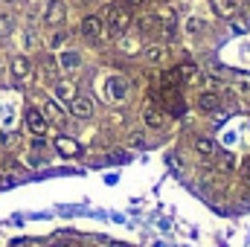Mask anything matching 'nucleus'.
<instances>
[{
  "mask_svg": "<svg viewBox=\"0 0 250 247\" xmlns=\"http://www.w3.org/2000/svg\"><path fill=\"white\" fill-rule=\"evenodd\" d=\"M108 35L111 38H123L131 26V9L128 6H108Z\"/></svg>",
  "mask_w": 250,
  "mask_h": 247,
  "instance_id": "obj_1",
  "label": "nucleus"
},
{
  "mask_svg": "<svg viewBox=\"0 0 250 247\" xmlns=\"http://www.w3.org/2000/svg\"><path fill=\"white\" fill-rule=\"evenodd\" d=\"M26 128H29V134H35V137H44L47 131H50V123H47V117L38 111V108H26Z\"/></svg>",
  "mask_w": 250,
  "mask_h": 247,
  "instance_id": "obj_2",
  "label": "nucleus"
},
{
  "mask_svg": "<svg viewBox=\"0 0 250 247\" xmlns=\"http://www.w3.org/2000/svg\"><path fill=\"white\" fill-rule=\"evenodd\" d=\"M157 29L163 32V38L169 41V38H175V32H178V18H175V12L172 9H160L157 12Z\"/></svg>",
  "mask_w": 250,
  "mask_h": 247,
  "instance_id": "obj_3",
  "label": "nucleus"
},
{
  "mask_svg": "<svg viewBox=\"0 0 250 247\" xmlns=\"http://www.w3.org/2000/svg\"><path fill=\"white\" fill-rule=\"evenodd\" d=\"M64 18H67L64 0H50L47 9H44V23H47V26H59V23H64Z\"/></svg>",
  "mask_w": 250,
  "mask_h": 247,
  "instance_id": "obj_4",
  "label": "nucleus"
},
{
  "mask_svg": "<svg viewBox=\"0 0 250 247\" xmlns=\"http://www.w3.org/2000/svg\"><path fill=\"white\" fill-rule=\"evenodd\" d=\"M70 114H73V117H79V120H90V117H93V99H90V96H79V93H76V99L70 102Z\"/></svg>",
  "mask_w": 250,
  "mask_h": 247,
  "instance_id": "obj_5",
  "label": "nucleus"
},
{
  "mask_svg": "<svg viewBox=\"0 0 250 247\" xmlns=\"http://www.w3.org/2000/svg\"><path fill=\"white\" fill-rule=\"evenodd\" d=\"M105 90H108L111 102H123L125 96H128V82H125L123 76H111L108 84H105Z\"/></svg>",
  "mask_w": 250,
  "mask_h": 247,
  "instance_id": "obj_6",
  "label": "nucleus"
},
{
  "mask_svg": "<svg viewBox=\"0 0 250 247\" xmlns=\"http://www.w3.org/2000/svg\"><path fill=\"white\" fill-rule=\"evenodd\" d=\"M82 35H84L87 41H96V38L102 35V18H99V15L84 18V21H82Z\"/></svg>",
  "mask_w": 250,
  "mask_h": 247,
  "instance_id": "obj_7",
  "label": "nucleus"
},
{
  "mask_svg": "<svg viewBox=\"0 0 250 247\" xmlns=\"http://www.w3.org/2000/svg\"><path fill=\"white\" fill-rule=\"evenodd\" d=\"M198 108H201L204 114H215V111L221 108V96H218L215 90H204V93L198 96Z\"/></svg>",
  "mask_w": 250,
  "mask_h": 247,
  "instance_id": "obj_8",
  "label": "nucleus"
},
{
  "mask_svg": "<svg viewBox=\"0 0 250 247\" xmlns=\"http://www.w3.org/2000/svg\"><path fill=\"white\" fill-rule=\"evenodd\" d=\"M12 76H15L18 82L29 79V76H32V62H29L26 56H15V59H12Z\"/></svg>",
  "mask_w": 250,
  "mask_h": 247,
  "instance_id": "obj_9",
  "label": "nucleus"
},
{
  "mask_svg": "<svg viewBox=\"0 0 250 247\" xmlns=\"http://www.w3.org/2000/svg\"><path fill=\"white\" fill-rule=\"evenodd\" d=\"M56 151L62 157H79L82 154V145L76 140H70V137H56Z\"/></svg>",
  "mask_w": 250,
  "mask_h": 247,
  "instance_id": "obj_10",
  "label": "nucleus"
},
{
  "mask_svg": "<svg viewBox=\"0 0 250 247\" xmlns=\"http://www.w3.org/2000/svg\"><path fill=\"white\" fill-rule=\"evenodd\" d=\"M195 151H198L201 157H207V160H215L218 145H215V140H209V137H198V140H195Z\"/></svg>",
  "mask_w": 250,
  "mask_h": 247,
  "instance_id": "obj_11",
  "label": "nucleus"
},
{
  "mask_svg": "<svg viewBox=\"0 0 250 247\" xmlns=\"http://www.w3.org/2000/svg\"><path fill=\"white\" fill-rule=\"evenodd\" d=\"M212 9L221 18H236L239 15V0H212Z\"/></svg>",
  "mask_w": 250,
  "mask_h": 247,
  "instance_id": "obj_12",
  "label": "nucleus"
},
{
  "mask_svg": "<svg viewBox=\"0 0 250 247\" xmlns=\"http://www.w3.org/2000/svg\"><path fill=\"white\" fill-rule=\"evenodd\" d=\"M73 99H76V84L73 82H56V102L70 105Z\"/></svg>",
  "mask_w": 250,
  "mask_h": 247,
  "instance_id": "obj_13",
  "label": "nucleus"
},
{
  "mask_svg": "<svg viewBox=\"0 0 250 247\" xmlns=\"http://www.w3.org/2000/svg\"><path fill=\"white\" fill-rule=\"evenodd\" d=\"M166 56H169V53H166V47H163V44H148V47H146V53H143V59H146L148 64H163V62H166Z\"/></svg>",
  "mask_w": 250,
  "mask_h": 247,
  "instance_id": "obj_14",
  "label": "nucleus"
},
{
  "mask_svg": "<svg viewBox=\"0 0 250 247\" xmlns=\"http://www.w3.org/2000/svg\"><path fill=\"white\" fill-rule=\"evenodd\" d=\"M59 67H62V70H79V67H82V56H79L76 50H64L62 59H59Z\"/></svg>",
  "mask_w": 250,
  "mask_h": 247,
  "instance_id": "obj_15",
  "label": "nucleus"
},
{
  "mask_svg": "<svg viewBox=\"0 0 250 247\" xmlns=\"http://www.w3.org/2000/svg\"><path fill=\"white\" fill-rule=\"evenodd\" d=\"M137 26H140V32H143V35H151V32L157 29V12H151V15H140Z\"/></svg>",
  "mask_w": 250,
  "mask_h": 247,
  "instance_id": "obj_16",
  "label": "nucleus"
},
{
  "mask_svg": "<svg viewBox=\"0 0 250 247\" xmlns=\"http://www.w3.org/2000/svg\"><path fill=\"white\" fill-rule=\"evenodd\" d=\"M44 117H47V120H53V123H64V111H62V105H59L56 99H50V102L44 105Z\"/></svg>",
  "mask_w": 250,
  "mask_h": 247,
  "instance_id": "obj_17",
  "label": "nucleus"
},
{
  "mask_svg": "<svg viewBox=\"0 0 250 247\" xmlns=\"http://www.w3.org/2000/svg\"><path fill=\"white\" fill-rule=\"evenodd\" d=\"M143 123L148 125V128H163V114L154 111V108H146L143 111Z\"/></svg>",
  "mask_w": 250,
  "mask_h": 247,
  "instance_id": "obj_18",
  "label": "nucleus"
},
{
  "mask_svg": "<svg viewBox=\"0 0 250 247\" xmlns=\"http://www.w3.org/2000/svg\"><path fill=\"white\" fill-rule=\"evenodd\" d=\"M41 70H44L47 79H56V76H59V64H56L53 56H44V59H41Z\"/></svg>",
  "mask_w": 250,
  "mask_h": 247,
  "instance_id": "obj_19",
  "label": "nucleus"
},
{
  "mask_svg": "<svg viewBox=\"0 0 250 247\" xmlns=\"http://www.w3.org/2000/svg\"><path fill=\"white\" fill-rule=\"evenodd\" d=\"M204 29H207V23H204L201 18H189V21H187V32H189V35H201Z\"/></svg>",
  "mask_w": 250,
  "mask_h": 247,
  "instance_id": "obj_20",
  "label": "nucleus"
},
{
  "mask_svg": "<svg viewBox=\"0 0 250 247\" xmlns=\"http://www.w3.org/2000/svg\"><path fill=\"white\" fill-rule=\"evenodd\" d=\"M12 29H15L12 15H0V35H3V38H6V35H12Z\"/></svg>",
  "mask_w": 250,
  "mask_h": 247,
  "instance_id": "obj_21",
  "label": "nucleus"
},
{
  "mask_svg": "<svg viewBox=\"0 0 250 247\" xmlns=\"http://www.w3.org/2000/svg\"><path fill=\"white\" fill-rule=\"evenodd\" d=\"M215 160H218V172H233V157H227V154H215Z\"/></svg>",
  "mask_w": 250,
  "mask_h": 247,
  "instance_id": "obj_22",
  "label": "nucleus"
},
{
  "mask_svg": "<svg viewBox=\"0 0 250 247\" xmlns=\"http://www.w3.org/2000/svg\"><path fill=\"white\" fill-rule=\"evenodd\" d=\"M67 38H70L67 32H53V35H50V47H53V50H59V47H64V41H67Z\"/></svg>",
  "mask_w": 250,
  "mask_h": 247,
  "instance_id": "obj_23",
  "label": "nucleus"
},
{
  "mask_svg": "<svg viewBox=\"0 0 250 247\" xmlns=\"http://www.w3.org/2000/svg\"><path fill=\"white\" fill-rule=\"evenodd\" d=\"M233 90H236L239 96H250V82H245V79H239V82H233Z\"/></svg>",
  "mask_w": 250,
  "mask_h": 247,
  "instance_id": "obj_24",
  "label": "nucleus"
},
{
  "mask_svg": "<svg viewBox=\"0 0 250 247\" xmlns=\"http://www.w3.org/2000/svg\"><path fill=\"white\" fill-rule=\"evenodd\" d=\"M242 175H245V178L250 181V154L245 157V160H242Z\"/></svg>",
  "mask_w": 250,
  "mask_h": 247,
  "instance_id": "obj_25",
  "label": "nucleus"
},
{
  "mask_svg": "<svg viewBox=\"0 0 250 247\" xmlns=\"http://www.w3.org/2000/svg\"><path fill=\"white\" fill-rule=\"evenodd\" d=\"M9 247H32V242L29 239H21V242H12Z\"/></svg>",
  "mask_w": 250,
  "mask_h": 247,
  "instance_id": "obj_26",
  "label": "nucleus"
},
{
  "mask_svg": "<svg viewBox=\"0 0 250 247\" xmlns=\"http://www.w3.org/2000/svg\"><path fill=\"white\" fill-rule=\"evenodd\" d=\"M146 0H123V6H128V9H134V6H143Z\"/></svg>",
  "mask_w": 250,
  "mask_h": 247,
  "instance_id": "obj_27",
  "label": "nucleus"
},
{
  "mask_svg": "<svg viewBox=\"0 0 250 247\" xmlns=\"http://www.w3.org/2000/svg\"><path fill=\"white\" fill-rule=\"evenodd\" d=\"M62 247H67V245H62Z\"/></svg>",
  "mask_w": 250,
  "mask_h": 247,
  "instance_id": "obj_28",
  "label": "nucleus"
}]
</instances>
